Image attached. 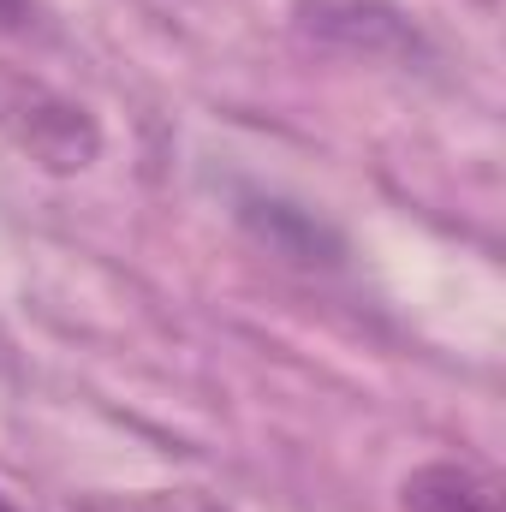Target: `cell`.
I'll list each match as a JSON object with an SVG mask.
<instances>
[{"label":"cell","mask_w":506,"mask_h":512,"mask_svg":"<svg viewBox=\"0 0 506 512\" xmlns=\"http://www.w3.org/2000/svg\"><path fill=\"white\" fill-rule=\"evenodd\" d=\"M0 120L12 126V137L36 155V161H48V167H60V173H72V167H90V155L102 149V131L96 120L84 114V108H72V102H60V96H48V90H24V84H6L0 90Z\"/></svg>","instance_id":"cell-1"},{"label":"cell","mask_w":506,"mask_h":512,"mask_svg":"<svg viewBox=\"0 0 506 512\" xmlns=\"http://www.w3.org/2000/svg\"><path fill=\"white\" fill-rule=\"evenodd\" d=\"M405 512H501V483L471 459H429L399 483Z\"/></svg>","instance_id":"cell-2"},{"label":"cell","mask_w":506,"mask_h":512,"mask_svg":"<svg viewBox=\"0 0 506 512\" xmlns=\"http://www.w3.org/2000/svg\"><path fill=\"white\" fill-rule=\"evenodd\" d=\"M84 512H227L209 495H191V489H137V495H102Z\"/></svg>","instance_id":"cell-3"},{"label":"cell","mask_w":506,"mask_h":512,"mask_svg":"<svg viewBox=\"0 0 506 512\" xmlns=\"http://www.w3.org/2000/svg\"><path fill=\"white\" fill-rule=\"evenodd\" d=\"M30 18V0H0V24H24Z\"/></svg>","instance_id":"cell-4"},{"label":"cell","mask_w":506,"mask_h":512,"mask_svg":"<svg viewBox=\"0 0 506 512\" xmlns=\"http://www.w3.org/2000/svg\"><path fill=\"white\" fill-rule=\"evenodd\" d=\"M0 512H36L24 495H0Z\"/></svg>","instance_id":"cell-5"}]
</instances>
